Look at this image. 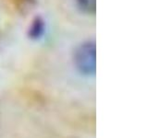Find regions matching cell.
Here are the masks:
<instances>
[{"label":"cell","mask_w":148,"mask_h":138,"mask_svg":"<svg viewBox=\"0 0 148 138\" xmlns=\"http://www.w3.org/2000/svg\"><path fill=\"white\" fill-rule=\"evenodd\" d=\"M74 64L79 72L85 76H94L96 69V46L94 41L82 43L74 52Z\"/></svg>","instance_id":"cell-1"},{"label":"cell","mask_w":148,"mask_h":138,"mask_svg":"<svg viewBox=\"0 0 148 138\" xmlns=\"http://www.w3.org/2000/svg\"><path fill=\"white\" fill-rule=\"evenodd\" d=\"M45 31V23L42 18H35L29 29V35L32 39H40Z\"/></svg>","instance_id":"cell-2"},{"label":"cell","mask_w":148,"mask_h":138,"mask_svg":"<svg viewBox=\"0 0 148 138\" xmlns=\"http://www.w3.org/2000/svg\"><path fill=\"white\" fill-rule=\"evenodd\" d=\"M78 7L85 14L94 15L96 8V0H76Z\"/></svg>","instance_id":"cell-3"}]
</instances>
